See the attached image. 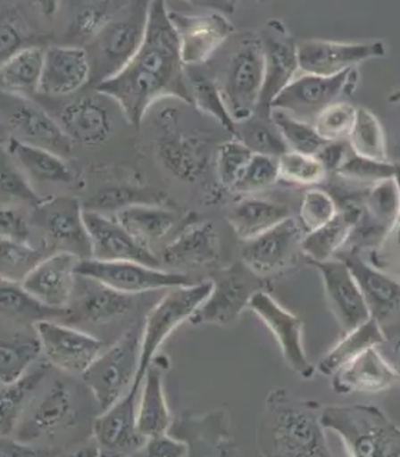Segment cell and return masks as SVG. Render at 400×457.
Segmentation results:
<instances>
[{
	"label": "cell",
	"mask_w": 400,
	"mask_h": 457,
	"mask_svg": "<svg viewBox=\"0 0 400 457\" xmlns=\"http://www.w3.org/2000/svg\"><path fill=\"white\" fill-rule=\"evenodd\" d=\"M185 68L168 4L156 0L149 4L146 32L138 54L95 90L113 100L126 120L138 128L157 100L173 97L192 104Z\"/></svg>",
	"instance_id": "cell-1"
},
{
	"label": "cell",
	"mask_w": 400,
	"mask_h": 457,
	"mask_svg": "<svg viewBox=\"0 0 400 457\" xmlns=\"http://www.w3.org/2000/svg\"><path fill=\"white\" fill-rule=\"evenodd\" d=\"M321 411L314 400L299 399L282 387L271 390L257 426L259 453L268 457L332 456Z\"/></svg>",
	"instance_id": "cell-2"
},
{
	"label": "cell",
	"mask_w": 400,
	"mask_h": 457,
	"mask_svg": "<svg viewBox=\"0 0 400 457\" xmlns=\"http://www.w3.org/2000/svg\"><path fill=\"white\" fill-rule=\"evenodd\" d=\"M321 423L326 430L339 436L349 456L400 457V428L379 407H323Z\"/></svg>",
	"instance_id": "cell-3"
},
{
	"label": "cell",
	"mask_w": 400,
	"mask_h": 457,
	"mask_svg": "<svg viewBox=\"0 0 400 457\" xmlns=\"http://www.w3.org/2000/svg\"><path fill=\"white\" fill-rule=\"evenodd\" d=\"M213 289V280L171 287L161 302L147 313L140 333V363L132 390L139 392L143 378L164 340L168 339L183 321H189Z\"/></svg>",
	"instance_id": "cell-4"
},
{
	"label": "cell",
	"mask_w": 400,
	"mask_h": 457,
	"mask_svg": "<svg viewBox=\"0 0 400 457\" xmlns=\"http://www.w3.org/2000/svg\"><path fill=\"white\" fill-rule=\"evenodd\" d=\"M140 363V335L129 330L100 353L82 375L100 411L118 403L135 383Z\"/></svg>",
	"instance_id": "cell-5"
},
{
	"label": "cell",
	"mask_w": 400,
	"mask_h": 457,
	"mask_svg": "<svg viewBox=\"0 0 400 457\" xmlns=\"http://www.w3.org/2000/svg\"><path fill=\"white\" fill-rule=\"evenodd\" d=\"M264 86V56L259 35L240 40L226 66L221 90L236 125L256 114Z\"/></svg>",
	"instance_id": "cell-6"
},
{
	"label": "cell",
	"mask_w": 400,
	"mask_h": 457,
	"mask_svg": "<svg viewBox=\"0 0 400 457\" xmlns=\"http://www.w3.org/2000/svg\"><path fill=\"white\" fill-rule=\"evenodd\" d=\"M149 4H132L128 14L114 18L104 32L90 42L92 50L88 54L95 86L118 75L138 54L146 32Z\"/></svg>",
	"instance_id": "cell-7"
},
{
	"label": "cell",
	"mask_w": 400,
	"mask_h": 457,
	"mask_svg": "<svg viewBox=\"0 0 400 457\" xmlns=\"http://www.w3.org/2000/svg\"><path fill=\"white\" fill-rule=\"evenodd\" d=\"M212 280L213 289L190 318L192 325H233L249 309L252 297L266 290L268 285L266 278L257 276L242 261L221 269Z\"/></svg>",
	"instance_id": "cell-8"
},
{
	"label": "cell",
	"mask_w": 400,
	"mask_h": 457,
	"mask_svg": "<svg viewBox=\"0 0 400 457\" xmlns=\"http://www.w3.org/2000/svg\"><path fill=\"white\" fill-rule=\"evenodd\" d=\"M359 82L356 69H349L336 76H318L302 73L293 79L276 99L273 111L285 112L300 120L316 119L326 107L338 102L343 95H352Z\"/></svg>",
	"instance_id": "cell-9"
},
{
	"label": "cell",
	"mask_w": 400,
	"mask_h": 457,
	"mask_svg": "<svg viewBox=\"0 0 400 457\" xmlns=\"http://www.w3.org/2000/svg\"><path fill=\"white\" fill-rule=\"evenodd\" d=\"M85 207L76 197H47L33 212V223L45 236L47 249L69 252L80 261L92 257V243L83 219Z\"/></svg>",
	"instance_id": "cell-10"
},
{
	"label": "cell",
	"mask_w": 400,
	"mask_h": 457,
	"mask_svg": "<svg viewBox=\"0 0 400 457\" xmlns=\"http://www.w3.org/2000/svg\"><path fill=\"white\" fill-rule=\"evenodd\" d=\"M2 118L4 130H7L11 139L50 150L63 159L71 156L73 142L64 133L59 121L49 116L42 107L32 104L28 97L4 93Z\"/></svg>",
	"instance_id": "cell-11"
},
{
	"label": "cell",
	"mask_w": 400,
	"mask_h": 457,
	"mask_svg": "<svg viewBox=\"0 0 400 457\" xmlns=\"http://www.w3.org/2000/svg\"><path fill=\"white\" fill-rule=\"evenodd\" d=\"M304 235L299 221L290 216L263 235L245 242L240 261L266 280L283 275L304 256Z\"/></svg>",
	"instance_id": "cell-12"
},
{
	"label": "cell",
	"mask_w": 400,
	"mask_h": 457,
	"mask_svg": "<svg viewBox=\"0 0 400 457\" xmlns=\"http://www.w3.org/2000/svg\"><path fill=\"white\" fill-rule=\"evenodd\" d=\"M159 121L154 145L157 161L175 178L195 182L209 164V143L179 128L178 116L171 109L164 111Z\"/></svg>",
	"instance_id": "cell-13"
},
{
	"label": "cell",
	"mask_w": 400,
	"mask_h": 457,
	"mask_svg": "<svg viewBox=\"0 0 400 457\" xmlns=\"http://www.w3.org/2000/svg\"><path fill=\"white\" fill-rule=\"evenodd\" d=\"M76 275L93 278L118 292L136 295L152 290L171 289L178 286L192 285V278L179 271L152 268L138 262H104L83 259L79 262Z\"/></svg>",
	"instance_id": "cell-14"
},
{
	"label": "cell",
	"mask_w": 400,
	"mask_h": 457,
	"mask_svg": "<svg viewBox=\"0 0 400 457\" xmlns=\"http://www.w3.org/2000/svg\"><path fill=\"white\" fill-rule=\"evenodd\" d=\"M264 86L256 116L271 119V102L299 73V45L278 19L269 21L262 32Z\"/></svg>",
	"instance_id": "cell-15"
},
{
	"label": "cell",
	"mask_w": 400,
	"mask_h": 457,
	"mask_svg": "<svg viewBox=\"0 0 400 457\" xmlns=\"http://www.w3.org/2000/svg\"><path fill=\"white\" fill-rule=\"evenodd\" d=\"M169 18L178 35L185 66L206 63L235 30L225 14L211 9H204L202 13H183L169 9Z\"/></svg>",
	"instance_id": "cell-16"
},
{
	"label": "cell",
	"mask_w": 400,
	"mask_h": 457,
	"mask_svg": "<svg viewBox=\"0 0 400 457\" xmlns=\"http://www.w3.org/2000/svg\"><path fill=\"white\" fill-rule=\"evenodd\" d=\"M33 328L47 363L71 375L82 376L106 349L104 340L54 320L39 321Z\"/></svg>",
	"instance_id": "cell-17"
},
{
	"label": "cell",
	"mask_w": 400,
	"mask_h": 457,
	"mask_svg": "<svg viewBox=\"0 0 400 457\" xmlns=\"http://www.w3.org/2000/svg\"><path fill=\"white\" fill-rule=\"evenodd\" d=\"M249 311L271 330L288 366L302 378H313L316 368L304 352L302 319L285 309L268 290H261L252 297Z\"/></svg>",
	"instance_id": "cell-18"
},
{
	"label": "cell",
	"mask_w": 400,
	"mask_h": 457,
	"mask_svg": "<svg viewBox=\"0 0 400 457\" xmlns=\"http://www.w3.org/2000/svg\"><path fill=\"white\" fill-rule=\"evenodd\" d=\"M139 393L140 390H129L118 403L100 411L93 420V440L99 445L104 454H139L146 445L147 437L138 426Z\"/></svg>",
	"instance_id": "cell-19"
},
{
	"label": "cell",
	"mask_w": 400,
	"mask_h": 457,
	"mask_svg": "<svg viewBox=\"0 0 400 457\" xmlns=\"http://www.w3.org/2000/svg\"><path fill=\"white\" fill-rule=\"evenodd\" d=\"M311 264L321 273L329 309L343 332H349L371 318L363 293L342 259L333 257L330 261L312 262Z\"/></svg>",
	"instance_id": "cell-20"
},
{
	"label": "cell",
	"mask_w": 400,
	"mask_h": 457,
	"mask_svg": "<svg viewBox=\"0 0 400 457\" xmlns=\"http://www.w3.org/2000/svg\"><path fill=\"white\" fill-rule=\"evenodd\" d=\"M385 54V43L380 40L362 43L304 40L299 43V69L307 75L336 76Z\"/></svg>",
	"instance_id": "cell-21"
},
{
	"label": "cell",
	"mask_w": 400,
	"mask_h": 457,
	"mask_svg": "<svg viewBox=\"0 0 400 457\" xmlns=\"http://www.w3.org/2000/svg\"><path fill=\"white\" fill-rule=\"evenodd\" d=\"M86 228L92 243V259L104 262H138L152 268H161V259L154 250L143 246L118 219L99 212H83Z\"/></svg>",
	"instance_id": "cell-22"
},
{
	"label": "cell",
	"mask_w": 400,
	"mask_h": 457,
	"mask_svg": "<svg viewBox=\"0 0 400 457\" xmlns=\"http://www.w3.org/2000/svg\"><path fill=\"white\" fill-rule=\"evenodd\" d=\"M76 421L78 411L73 390L63 380H56L36 403L35 409L23 414L14 430V439L35 443L46 436H54L73 428Z\"/></svg>",
	"instance_id": "cell-23"
},
{
	"label": "cell",
	"mask_w": 400,
	"mask_h": 457,
	"mask_svg": "<svg viewBox=\"0 0 400 457\" xmlns=\"http://www.w3.org/2000/svg\"><path fill=\"white\" fill-rule=\"evenodd\" d=\"M79 262L69 252L50 253L21 280V286L46 306L66 312L75 293Z\"/></svg>",
	"instance_id": "cell-24"
},
{
	"label": "cell",
	"mask_w": 400,
	"mask_h": 457,
	"mask_svg": "<svg viewBox=\"0 0 400 457\" xmlns=\"http://www.w3.org/2000/svg\"><path fill=\"white\" fill-rule=\"evenodd\" d=\"M133 306V295L118 292L97 280L78 275L66 318L89 325H106L128 314Z\"/></svg>",
	"instance_id": "cell-25"
},
{
	"label": "cell",
	"mask_w": 400,
	"mask_h": 457,
	"mask_svg": "<svg viewBox=\"0 0 400 457\" xmlns=\"http://www.w3.org/2000/svg\"><path fill=\"white\" fill-rule=\"evenodd\" d=\"M92 80L88 50L78 45L52 46L45 52L39 93L46 96H69Z\"/></svg>",
	"instance_id": "cell-26"
},
{
	"label": "cell",
	"mask_w": 400,
	"mask_h": 457,
	"mask_svg": "<svg viewBox=\"0 0 400 457\" xmlns=\"http://www.w3.org/2000/svg\"><path fill=\"white\" fill-rule=\"evenodd\" d=\"M332 387L339 395L380 393L396 385L400 375L380 346L369 347L332 376Z\"/></svg>",
	"instance_id": "cell-27"
},
{
	"label": "cell",
	"mask_w": 400,
	"mask_h": 457,
	"mask_svg": "<svg viewBox=\"0 0 400 457\" xmlns=\"http://www.w3.org/2000/svg\"><path fill=\"white\" fill-rule=\"evenodd\" d=\"M169 433L188 443L189 456H229L235 453L232 433L223 411L193 414L185 411L173 420Z\"/></svg>",
	"instance_id": "cell-28"
},
{
	"label": "cell",
	"mask_w": 400,
	"mask_h": 457,
	"mask_svg": "<svg viewBox=\"0 0 400 457\" xmlns=\"http://www.w3.org/2000/svg\"><path fill=\"white\" fill-rule=\"evenodd\" d=\"M57 121L71 142L83 146H99L113 130L111 111L97 92L71 100L62 109Z\"/></svg>",
	"instance_id": "cell-29"
},
{
	"label": "cell",
	"mask_w": 400,
	"mask_h": 457,
	"mask_svg": "<svg viewBox=\"0 0 400 457\" xmlns=\"http://www.w3.org/2000/svg\"><path fill=\"white\" fill-rule=\"evenodd\" d=\"M161 263L173 269H199L219 259V236L211 221L186 225L162 250Z\"/></svg>",
	"instance_id": "cell-30"
},
{
	"label": "cell",
	"mask_w": 400,
	"mask_h": 457,
	"mask_svg": "<svg viewBox=\"0 0 400 457\" xmlns=\"http://www.w3.org/2000/svg\"><path fill=\"white\" fill-rule=\"evenodd\" d=\"M342 261L349 266L357 285L363 293L371 318L382 323L400 309V280L371 263H366L359 254H345Z\"/></svg>",
	"instance_id": "cell-31"
},
{
	"label": "cell",
	"mask_w": 400,
	"mask_h": 457,
	"mask_svg": "<svg viewBox=\"0 0 400 457\" xmlns=\"http://www.w3.org/2000/svg\"><path fill=\"white\" fill-rule=\"evenodd\" d=\"M164 368L166 366L159 363V359L154 357L140 386L138 426L147 439L171 432L173 423L163 389Z\"/></svg>",
	"instance_id": "cell-32"
},
{
	"label": "cell",
	"mask_w": 400,
	"mask_h": 457,
	"mask_svg": "<svg viewBox=\"0 0 400 457\" xmlns=\"http://www.w3.org/2000/svg\"><path fill=\"white\" fill-rule=\"evenodd\" d=\"M290 218L289 209L273 200L256 196H245L229 209L226 219L233 232L242 242H249L268 232L286 219Z\"/></svg>",
	"instance_id": "cell-33"
},
{
	"label": "cell",
	"mask_w": 400,
	"mask_h": 457,
	"mask_svg": "<svg viewBox=\"0 0 400 457\" xmlns=\"http://www.w3.org/2000/svg\"><path fill=\"white\" fill-rule=\"evenodd\" d=\"M362 214L356 207H346L338 212L332 220L318 230L306 233L302 242V252L309 263L330 261L352 237Z\"/></svg>",
	"instance_id": "cell-34"
},
{
	"label": "cell",
	"mask_w": 400,
	"mask_h": 457,
	"mask_svg": "<svg viewBox=\"0 0 400 457\" xmlns=\"http://www.w3.org/2000/svg\"><path fill=\"white\" fill-rule=\"evenodd\" d=\"M45 52L39 46H25L2 62L0 85L4 93L19 97L39 93Z\"/></svg>",
	"instance_id": "cell-35"
},
{
	"label": "cell",
	"mask_w": 400,
	"mask_h": 457,
	"mask_svg": "<svg viewBox=\"0 0 400 457\" xmlns=\"http://www.w3.org/2000/svg\"><path fill=\"white\" fill-rule=\"evenodd\" d=\"M123 228L143 246L164 239L179 225V214L162 204H139L114 214Z\"/></svg>",
	"instance_id": "cell-36"
},
{
	"label": "cell",
	"mask_w": 400,
	"mask_h": 457,
	"mask_svg": "<svg viewBox=\"0 0 400 457\" xmlns=\"http://www.w3.org/2000/svg\"><path fill=\"white\" fill-rule=\"evenodd\" d=\"M52 364H39L29 369L25 375L13 382L2 385L0 392V435L11 436L21 423L29 404L39 389Z\"/></svg>",
	"instance_id": "cell-37"
},
{
	"label": "cell",
	"mask_w": 400,
	"mask_h": 457,
	"mask_svg": "<svg viewBox=\"0 0 400 457\" xmlns=\"http://www.w3.org/2000/svg\"><path fill=\"white\" fill-rule=\"evenodd\" d=\"M4 152L13 159L21 170L39 182L71 183L73 179L63 157L50 150L7 137L4 142Z\"/></svg>",
	"instance_id": "cell-38"
},
{
	"label": "cell",
	"mask_w": 400,
	"mask_h": 457,
	"mask_svg": "<svg viewBox=\"0 0 400 457\" xmlns=\"http://www.w3.org/2000/svg\"><path fill=\"white\" fill-rule=\"evenodd\" d=\"M386 343V335L382 325L376 319L371 318L363 325L345 332L342 339L329 350L318 363L321 375L332 376L342 366L354 361V357L363 353L369 347L380 346Z\"/></svg>",
	"instance_id": "cell-39"
},
{
	"label": "cell",
	"mask_w": 400,
	"mask_h": 457,
	"mask_svg": "<svg viewBox=\"0 0 400 457\" xmlns=\"http://www.w3.org/2000/svg\"><path fill=\"white\" fill-rule=\"evenodd\" d=\"M0 306L4 319L21 325H32L33 328L39 321L66 318L68 314L64 311H57L42 303L21 282L4 278L0 280Z\"/></svg>",
	"instance_id": "cell-40"
},
{
	"label": "cell",
	"mask_w": 400,
	"mask_h": 457,
	"mask_svg": "<svg viewBox=\"0 0 400 457\" xmlns=\"http://www.w3.org/2000/svg\"><path fill=\"white\" fill-rule=\"evenodd\" d=\"M43 354L42 342L38 333H14L4 336L0 342V382H13L25 375L32 364Z\"/></svg>",
	"instance_id": "cell-41"
},
{
	"label": "cell",
	"mask_w": 400,
	"mask_h": 457,
	"mask_svg": "<svg viewBox=\"0 0 400 457\" xmlns=\"http://www.w3.org/2000/svg\"><path fill=\"white\" fill-rule=\"evenodd\" d=\"M168 202V196L159 190L129 185H113L97 190L83 207L88 211L99 212V213L116 214L129 207L139 206V204L166 206Z\"/></svg>",
	"instance_id": "cell-42"
},
{
	"label": "cell",
	"mask_w": 400,
	"mask_h": 457,
	"mask_svg": "<svg viewBox=\"0 0 400 457\" xmlns=\"http://www.w3.org/2000/svg\"><path fill=\"white\" fill-rule=\"evenodd\" d=\"M188 85H189L192 104L199 109L202 113L211 116L221 123V128L228 130L232 137H236V123L232 116L229 114L225 99L221 95V85L214 79L204 75L202 71L189 69L186 71Z\"/></svg>",
	"instance_id": "cell-43"
},
{
	"label": "cell",
	"mask_w": 400,
	"mask_h": 457,
	"mask_svg": "<svg viewBox=\"0 0 400 457\" xmlns=\"http://www.w3.org/2000/svg\"><path fill=\"white\" fill-rule=\"evenodd\" d=\"M350 149L357 156L388 161V145L380 121L364 107H357L356 120L349 136Z\"/></svg>",
	"instance_id": "cell-44"
},
{
	"label": "cell",
	"mask_w": 400,
	"mask_h": 457,
	"mask_svg": "<svg viewBox=\"0 0 400 457\" xmlns=\"http://www.w3.org/2000/svg\"><path fill=\"white\" fill-rule=\"evenodd\" d=\"M236 137L245 143L254 154L275 159L289 150L273 121L256 114L249 120L236 125Z\"/></svg>",
	"instance_id": "cell-45"
},
{
	"label": "cell",
	"mask_w": 400,
	"mask_h": 457,
	"mask_svg": "<svg viewBox=\"0 0 400 457\" xmlns=\"http://www.w3.org/2000/svg\"><path fill=\"white\" fill-rule=\"evenodd\" d=\"M271 120L285 140L288 149L293 152L316 156L328 145L309 121L300 120L280 111L271 112Z\"/></svg>",
	"instance_id": "cell-46"
},
{
	"label": "cell",
	"mask_w": 400,
	"mask_h": 457,
	"mask_svg": "<svg viewBox=\"0 0 400 457\" xmlns=\"http://www.w3.org/2000/svg\"><path fill=\"white\" fill-rule=\"evenodd\" d=\"M125 4L113 2H90L83 4L69 26V39L78 43L93 42L113 21V11H119Z\"/></svg>",
	"instance_id": "cell-47"
},
{
	"label": "cell",
	"mask_w": 400,
	"mask_h": 457,
	"mask_svg": "<svg viewBox=\"0 0 400 457\" xmlns=\"http://www.w3.org/2000/svg\"><path fill=\"white\" fill-rule=\"evenodd\" d=\"M45 259L42 250L29 242L2 239L0 242V273L2 278L21 282Z\"/></svg>",
	"instance_id": "cell-48"
},
{
	"label": "cell",
	"mask_w": 400,
	"mask_h": 457,
	"mask_svg": "<svg viewBox=\"0 0 400 457\" xmlns=\"http://www.w3.org/2000/svg\"><path fill=\"white\" fill-rule=\"evenodd\" d=\"M279 176L283 182L290 185L314 186L326 178L325 164L313 154H299L288 150L278 159Z\"/></svg>",
	"instance_id": "cell-49"
},
{
	"label": "cell",
	"mask_w": 400,
	"mask_h": 457,
	"mask_svg": "<svg viewBox=\"0 0 400 457\" xmlns=\"http://www.w3.org/2000/svg\"><path fill=\"white\" fill-rule=\"evenodd\" d=\"M278 180H280L278 159L254 154L236 180L232 192L243 196H254L275 186Z\"/></svg>",
	"instance_id": "cell-50"
},
{
	"label": "cell",
	"mask_w": 400,
	"mask_h": 457,
	"mask_svg": "<svg viewBox=\"0 0 400 457\" xmlns=\"http://www.w3.org/2000/svg\"><path fill=\"white\" fill-rule=\"evenodd\" d=\"M357 107L347 102H335L314 119V129L325 142H342L349 139L356 120Z\"/></svg>",
	"instance_id": "cell-51"
},
{
	"label": "cell",
	"mask_w": 400,
	"mask_h": 457,
	"mask_svg": "<svg viewBox=\"0 0 400 457\" xmlns=\"http://www.w3.org/2000/svg\"><path fill=\"white\" fill-rule=\"evenodd\" d=\"M338 212H339L338 204L328 192L309 189L304 193L300 200L297 221L304 233H311L332 220Z\"/></svg>",
	"instance_id": "cell-52"
},
{
	"label": "cell",
	"mask_w": 400,
	"mask_h": 457,
	"mask_svg": "<svg viewBox=\"0 0 400 457\" xmlns=\"http://www.w3.org/2000/svg\"><path fill=\"white\" fill-rule=\"evenodd\" d=\"M21 171L23 170L14 163L13 159L6 152H4L2 154V179H0V190H2L4 204L6 202H23L30 206L38 207L45 199L33 189Z\"/></svg>",
	"instance_id": "cell-53"
},
{
	"label": "cell",
	"mask_w": 400,
	"mask_h": 457,
	"mask_svg": "<svg viewBox=\"0 0 400 457\" xmlns=\"http://www.w3.org/2000/svg\"><path fill=\"white\" fill-rule=\"evenodd\" d=\"M252 156L254 152L238 137L221 143L216 154V173L221 185L226 189L232 190L236 180L239 179L240 173L249 163Z\"/></svg>",
	"instance_id": "cell-54"
},
{
	"label": "cell",
	"mask_w": 400,
	"mask_h": 457,
	"mask_svg": "<svg viewBox=\"0 0 400 457\" xmlns=\"http://www.w3.org/2000/svg\"><path fill=\"white\" fill-rule=\"evenodd\" d=\"M369 216L378 221L380 228L389 230L399 213L400 193L395 178L376 183L366 199Z\"/></svg>",
	"instance_id": "cell-55"
},
{
	"label": "cell",
	"mask_w": 400,
	"mask_h": 457,
	"mask_svg": "<svg viewBox=\"0 0 400 457\" xmlns=\"http://www.w3.org/2000/svg\"><path fill=\"white\" fill-rule=\"evenodd\" d=\"M399 164L390 163L389 161H373L357 154H347L338 173L343 178L362 180V182L379 183L389 180L396 175Z\"/></svg>",
	"instance_id": "cell-56"
},
{
	"label": "cell",
	"mask_w": 400,
	"mask_h": 457,
	"mask_svg": "<svg viewBox=\"0 0 400 457\" xmlns=\"http://www.w3.org/2000/svg\"><path fill=\"white\" fill-rule=\"evenodd\" d=\"M395 180L400 193V166H397ZM375 266L388 271L393 278H400V207L396 219L376 250Z\"/></svg>",
	"instance_id": "cell-57"
},
{
	"label": "cell",
	"mask_w": 400,
	"mask_h": 457,
	"mask_svg": "<svg viewBox=\"0 0 400 457\" xmlns=\"http://www.w3.org/2000/svg\"><path fill=\"white\" fill-rule=\"evenodd\" d=\"M139 454L154 457L189 456V446H188V443L179 439L171 433H164V435L149 437Z\"/></svg>",
	"instance_id": "cell-58"
},
{
	"label": "cell",
	"mask_w": 400,
	"mask_h": 457,
	"mask_svg": "<svg viewBox=\"0 0 400 457\" xmlns=\"http://www.w3.org/2000/svg\"><path fill=\"white\" fill-rule=\"evenodd\" d=\"M30 228L21 213L4 204L0 212V237L14 240V242H28Z\"/></svg>",
	"instance_id": "cell-59"
},
{
	"label": "cell",
	"mask_w": 400,
	"mask_h": 457,
	"mask_svg": "<svg viewBox=\"0 0 400 457\" xmlns=\"http://www.w3.org/2000/svg\"><path fill=\"white\" fill-rule=\"evenodd\" d=\"M57 454H62V452L33 446V443L21 442L11 436H2L0 439V456L2 457H42L57 456Z\"/></svg>",
	"instance_id": "cell-60"
},
{
	"label": "cell",
	"mask_w": 400,
	"mask_h": 457,
	"mask_svg": "<svg viewBox=\"0 0 400 457\" xmlns=\"http://www.w3.org/2000/svg\"><path fill=\"white\" fill-rule=\"evenodd\" d=\"M21 42L23 40H21V33L18 25L12 21V18H7L6 14L2 13V21H0V57H2V62L23 49L25 46H21Z\"/></svg>",
	"instance_id": "cell-61"
},
{
	"label": "cell",
	"mask_w": 400,
	"mask_h": 457,
	"mask_svg": "<svg viewBox=\"0 0 400 457\" xmlns=\"http://www.w3.org/2000/svg\"><path fill=\"white\" fill-rule=\"evenodd\" d=\"M316 156L325 164L326 170H339L346 159L347 152L342 142H330Z\"/></svg>",
	"instance_id": "cell-62"
},
{
	"label": "cell",
	"mask_w": 400,
	"mask_h": 457,
	"mask_svg": "<svg viewBox=\"0 0 400 457\" xmlns=\"http://www.w3.org/2000/svg\"><path fill=\"white\" fill-rule=\"evenodd\" d=\"M389 359L393 368L396 369L400 375V332L393 336L389 342V354H385Z\"/></svg>",
	"instance_id": "cell-63"
},
{
	"label": "cell",
	"mask_w": 400,
	"mask_h": 457,
	"mask_svg": "<svg viewBox=\"0 0 400 457\" xmlns=\"http://www.w3.org/2000/svg\"><path fill=\"white\" fill-rule=\"evenodd\" d=\"M389 100L392 104H400V89L393 93L392 96L389 97Z\"/></svg>",
	"instance_id": "cell-64"
}]
</instances>
